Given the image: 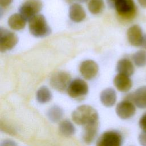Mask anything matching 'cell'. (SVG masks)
Instances as JSON below:
<instances>
[{
	"instance_id": "6da1fadb",
	"label": "cell",
	"mask_w": 146,
	"mask_h": 146,
	"mask_svg": "<svg viewBox=\"0 0 146 146\" xmlns=\"http://www.w3.org/2000/svg\"><path fill=\"white\" fill-rule=\"evenodd\" d=\"M71 118L75 124L83 127L99 122V115L97 111L92 106L87 104L76 107L71 113Z\"/></svg>"
},
{
	"instance_id": "7a4b0ae2",
	"label": "cell",
	"mask_w": 146,
	"mask_h": 146,
	"mask_svg": "<svg viewBox=\"0 0 146 146\" xmlns=\"http://www.w3.org/2000/svg\"><path fill=\"white\" fill-rule=\"evenodd\" d=\"M28 22L30 33L34 36L43 38L51 34V28L43 15L38 14Z\"/></svg>"
},
{
	"instance_id": "3957f363",
	"label": "cell",
	"mask_w": 146,
	"mask_h": 146,
	"mask_svg": "<svg viewBox=\"0 0 146 146\" xmlns=\"http://www.w3.org/2000/svg\"><path fill=\"white\" fill-rule=\"evenodd\" d=\"M113 7L117 14L125 20L133 19L136 14V6L133 0H117Z\"/></svg>"
},
{
	"instance_id": "277c9868",
	"label": "cell",
	"mask_w": 146,
	"mask_h": 146,
	"mask_svg": "<svg viewBox=\"0 0 146 146\" xmlns=\"http://www.w3.org/2000/svg\"><path fill=\"white\" fill-rule=\"evenodd\" d=\"M123 138L121 133L116 130L103 132L98 139L96 146H122Z\"/></svg>"
},
{
	"instance_id": "5b68a950",
	"label": "cell",
	"mask_w": 146,
	"mask_h": 146,
	"mask_svg": "<svg viewBox=\"0 0 146 146\" xmlns=\"http://www.w3.org/2000/svg\"><path fill=\"white\" fill-rule=\"evenodd\" d=\"M43 3L40 0H27L19 8V14L27 21H29L41 11Z\"/></svg>"
},
{
	"instance_id": "8992f818",
	"label": "cell",
	"mask_w": 146,
	"mask_h": 146,
	"mask_svg": "<svg viewBox=\"0 0 146 146\" xmlns=\"http://www.w3.org/2000/svg\"><path fill=\"white\" fill-rule=\"evenodd\" d=\"M71 76L66 71L54 72L50 79V84L52 88L59 92L67 91L71 82Z\"/></svg>"
},
{
	"instance_id": "52a82bcc",
	"label": "cell",
	"mask_w": 146,
	"mask_h": 146,
	"mask_svg": "<svg viewBox=\"0 0 146 146\" xmlns=\"http://www.w3.org/2000/svg\"><path fill=\"white\" fill-rule=\"evenodd\" d=\"M66 91L70 97L73 99H79L88 94V86L84 80L76 78L71 82Z\"/></svg>"
},
{
	"instance_id": "ba28073f",
	"label": "cell",
	"mask_w": 146,
	"mask_h": 146,
	"mask_svg": "<svg viewBox=\"0 0 146 146\" xmlns=\"http://www.w3.org/2000/svg\"><path fill=\"white\" fill-rule=\"evenodd\" d=\"M18 42V36L13 32L0 28V51L2 52L11 50Z\"/></svg>"
},
{
	"instance_id": "9c48e42d",
	"label": "cell",
	"mask_w": 146,
	"mask_h": 146,
	"mask_svg": "<svg viewBox=\"0 0 146 146\" xmlns=\"http://www.w3.org/2000/svg\"><path fill=\"white\" fill-rule=\"evenodd\" d=\"M115 111L119 118L123 120H127L135 115L136 107L132 101L124 99L117 103Z\"/></svg>"
},
{
	"instance_id": "30bf717a",
	"label": "cell",
	"mask_w": 146,
	"mask_h": 146,
	"mask_svg": "<svg viewBox=\"0 0 146 146\" xmlns=\"http://www.w3.org/2000/svg\"><path fill=\"white\" fill-rule=\"evenodd\" d=\"M99 66L93 60H86L83 61L79 66V71L82 76L86 80L94 79L98 74Z\"/></svg>"
},
{
	"instance_id": "8fae6325",
	"label": "cell",
	"mask_w": 146,
	"mask_h": 146,
	"mask_svg": "<svg viewBox=\"0 0 146 146\" xmlns=\"http://www.w3.org/2000/svg\"><path fill=\"white\" fill-rule=\"evenodd\" d=\"M124 99L131 100L136 107L140 109L146 108V86L137 88L133 92L127 95Z\"/></svg>"
},
{
	"instance_id": "7c38bea8",
	"label": "cell",
	"mask_w": 146,
	"mask_h": 146,
	"mask_svg": "<svg viewBox=\"0 0 146 146\" xmlns=\"http://www.w3.org/2000/svg\"><path fill=\"white\" fill-rule=\"evenodd\" d=\"M143 35L141 28L137 25L129 27L127 32L128 42L131 45L135 47L141 46Z\"/></svg>"
},
{
	"instance_id": "4fadbf2b",
	"label": "cell",
	"mask_w": 146,
	"mask_h": 146,
	"mask_svg": "<svg viewBox=\"0 0 146 146\" xmlns=\"http://www.w3.org/2000/svg\"><path fill=\"white\" fill-rule=\"evenodd\" d=\"M113 84L116 89L121 92L129 91L132 87V82L129 76L117 74L113 79Z\"/></svg>"
},
{
	"instance_id": "5bb4252c",
	"label": "cell",
	"mask_w": 146,
	"mask_h": 146,
	"mask_svg": "<svg viewBox=\"0 0 146 146\" xmlns=\"http://www.w3.org/2000/svg\"><path fill=\"white\" fill-rule=\"evenodd\" d=\"M100 100L105 107H112L117 100V94L115 90L112 88L103 90L100 94Z\"/></svg>"
},
{
	"instance_id": "9a60e30c",
	"label": "cell",
	"mask_w": 146,
	"mask_h": 146,
	"mask_svg": "<svg viewBox=\"0 0 146 146\" xmlns=\"http://www.w3.org/2000/svg\"><path fill=\"white\" fill-rule=\"evenodd\" d=\"M68 15L70 19L74 22H80L83 21L86 17V13L79 3H72L69 9Z\"/></svg>"
},
{
	"instance_id": "2e32d148",
	"label": "cell",
	"mask_w": 146,
	"mask_h": 146,
	"mask_svg": "<svg viewBox=\"0 0 146 146\" xmlns=\"http://www.w3.org/2000/svg\"><path fill=\"white\" fill-rule=\"evenodd\" d=\"M99 129V122L92 123L83 127L82 135L84 142L87 144L92 143L96 138Z\"/></svg>"
},
{
	"instance_id": "e0dca14e",
	"label": "cell",
	"mask_w": 146,
	"mask_h": 146,
	"mask_svg": "<svg viewBox=\"0 0 146 146\" xmlns=\"http://www.w3.org/2000/svg\"><path fill=\"white\" fill-rule=\"evenodd\" d=\"M116 71L118 74L131 76L134 73L135 68L132 62L129 59L122 58L117 63Z\"/></svg>"
},
{
	"instance_id": "ac0fdd59",
	"label": "cell",
	"mask_w": 146,
	"mask_h": 146,
	"mask_svg": "<svg viewBox=\"0 0 146 146\" xmlns=\"http://www.w3.org/2000/svg\"><path fill=\"white\" fill-rule=\"evenodd\" d=\"M26 22L27 21L19 13H15L9 18L7 23L11 29L21 30L25 27Z\"/></svg>"
},
{
	"instance_id": "d6986e66",
	"label": "cell",
	"mask_w": 146,
	"mask_h": 146,
	"mask_svg": "<svg viewBox=\"0 0 146 146\" xmlns=\"http://www.w3.org/2000/svg\"><path fill=\"white\" fill-rule=\"evenodd\" d=\"M64 115V111L62 107L58 105L51 106L47 112L48 119L52 123H58L61 121Z\"/></svg>"
},
{
	"instance_id": "ffe728a7",
	"label": "cell",
	"mask_w": 146,
	"mask_h": 146,
	"mask_svg": "<svg viewBox=\"0 0 146 146\" xmlns=\"http://www.w3.org/2000/svg\"><path fill=\"white\" fill-rule=\"evenodd\" d=\"M58 128L60 133L66 137L71 136L75 133V127L74 124L67 119L61 121Z\"/></svg>"
},
{
	"instance_id": "44dd1931",
	"label": "cell",
	"mask_w": 146,
	"mask_h": 146,
	"mask_svg": "<svg viewBox=\"0 0 146 146\" xmlns=\"http://www.w3.org/2000/svg\"><path fill=\"white\" fill-rule=\"evenodd\" d=\"M52 92L46 86H42L40 87L36 94V100L41 104H44L49 102L52 99Z\"/></svg>"
},
{
	"instance_id": "7402d4cb",
	"label": "cell",
	"mask_w": 146,
	"mask_h": 146,
	"mask_svg": "<svg viewBox=\"0 0 146 146\" xmlns=\"http://www.w3.org/2000/svg\"><path fill=\"white\" fill-rule=\"evenodd\" d=\"M88 9L92 14H98L103 11L104 9V0H88Z\"/></svg>"
},
{
	"instance_id": "603a6c76",
	"label": "cell",
	"mask_w": 146,
	"mask_h": 146,
	"mask_svg": "<svg viewBox=\"0 0 146 146\" xmlns=\"http://www.w3.org/2000/svg\"><path fill=\"white\" fill-rule=\"evenodd\" d=\"M135 64L139 67L146 66V51L140 50L134 53L132 56Z\"/></svg>"
},
{
	"instance_id": "cb8c5ba5",
	"label": "cell",
	"mask_w": 146,
	"mask_h": 146,
	"mask_svg": "<svg viewBox=\"0 0 146 146\" xmlns=\"http://www.w3.org/2000/svg\"><path fill=\"white\" fill-rule=\"evenodd\" d=\"M139 126L142 132H146V112L140 117L139 120Z\"/></svg>"
},
{
	"instance_id": "d4e9b609",
	"label": "cell",
	"mask_w": 146,
	"mask_h": 146,
	"mask_svg": "<svg viewBox=\"0 0 146 146\" xmlns=\"http://www.w3.org/2000/svg\"><path fill=\"white\" fill-rule=\"evenodd\" d=\"M138 141L141 146H146V132H141L139 135Z\"/></svg>"
},
{
	"instance_id": "484cf974",
	"label": "cell",
	"mask_w": 146,
	"mask_h": 146,
	"mask_svg": "<svg viewBox=\"0 0 146 146\" xmlns=\"http://www.w3.org/2000/svg\"><path fill=\"white\" fill-rule=\"evenodd\" d=\"M1 146H17V145L14 141L10 140H6L1 143Z\"/></svg>"
},
{
	"instance_id": "4316f807",
	"label": "cell",
	"mask_w": 146,
	"mask_h": 146,
	"mask_svg": "<svg viewBox=\"0 0 146 146\" xmlns=\"http://www.w3.org/2000/svg\"><path fill=\"white\" fill-rule=\"evenodd\" d=\"M13 0H0V5L1 7H6L9 6Z\"/></svg>"
},
{
	"instance_id": "83f0119b",
	"label": "cell",
	"mask_w": 146,
	"mask_h": 146,
	"mask_svg": "<svg viewBox=\"0 0 146 146\" xmlns=\"http://www.w3.org/2000/svg\"><path fill=\"white\" fill-rule=\"evenodd\" d=\"M140 47L146 50V34H144L143 35V40H142V42Z\"/></svg>"
},
{
	"instance_id": "f1b7e54d",
	"label": "cell",
	"mask_w": 146,
	"mask_h": 146,
	"mask_svg": "<svg viewBox=\"0 0 146 146\" xmlns=\"http://www.w3.org/2000/svg\"><path fill=\"white\" fill-rule=\"evenodd\" d=\"M139 5L144 8H146V0H137Z\"/></svg>"
},
{
	"instance_id": "f546056e",
	"label": "cell",
	"mask_w": 146,
	"mask_h": 146,
	"mask_svg": "<svg viewBox=\"0 0 146 146\" xmlns=\"http://www.w3.org/2000/svg\"><path fill=\"white\" fill-rule=\"evenodd\" d=\"M117 0H107V1H108V2L110 4V5L111 6H114V4H115V2Z\"/></svg>"
},
{
	"instance_id": "4dcf8cb0",
	"label": "cell",
	"mask_w": 146,
	"mask_h": 146,
	"mask_svg": "<svg viewBox=\"0 0 146 146\" xmlns=\"http://www.w3.org/2000/svg\"><path fill=\"white\" fill-rule=\"evenodd\" d=\"M64 1L68 3H72L73 2H74L75 0H64Z\"/></svg>"
},
{
	"instance_id": "1f68e13d",
	"label": "cell",
	"mask_w": 146,
	"mask_h": 146,
	"mask_svg": "<svg viewBox=\"0 0 146 146\" xmlns=\"http://www.w3.org/2000/svg\"><path fill=\"white\" fill-rule=\"evenodd\" d=\"M79 2H81V3H84V2H88V0H75Z\"/></svg>"
}]
</instances>
